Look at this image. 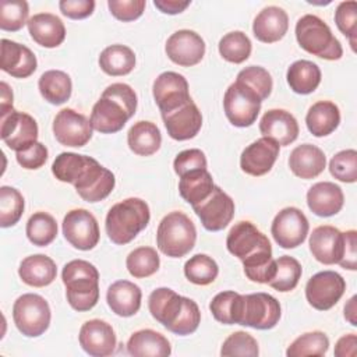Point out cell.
I'll return each instance as SVG.
<instances>
[{
	"mask_svg": "<svg viewBox=\"0 0 357 357\" xmlns=\"http://www.w3.org/2000/svg\"><path fill=\"white\" fill-rule=\"evenodd\" d=\"M227 251L237 257L244 266V273L251 282L269 283L276 273V259L268 237L251 222H237L226 238Z\"/></svg>",
	"mask_w": 357,
	"mask_h": 357,
	"instance_id": "cell-1",
	"label": "cell"
},
{
	"mask_svg": "<svg viewBox=\"0 0 357 357\" xmlns=\"http://www.w3.org/2000/svg\"><path fill=\"white\" fill-rule=\"evenodd\" d=\"M137 110V95L124 82L109 85L91 112V126L100 134L120 131Z\"/></svg>",
	"mask_w": 357,
	"mask_h": 357,
	"instance_id": "cell-2",
	"label": "cell"
},
{
	"mask_svg": "<svg viewBox=\"0 0 357 357\" xmlns=\"http://www.w3.org/2000/svg\"><path fill=\"white\" fill-rule=\"evenodd\" d=\"M149 219V206L144 199L132 197L117 202L106 215L107 237L117 245L128 244L148 226Z\"/></svg>",
	"mask_w": 357,
	"mask_h": 357,
	"instance_id": "cell-3",
	"label": "cell"
},
{
	"mask_svg": "<svg viewBox=\"0 0 357 357\" xmlns=\"http://www.w3.org/2000/svg\"><path fill=\"white\" fill-rule=\"evenodd\" d=\"M66 297L71 308L84 312L92 310L99 300V272L85 259L67 262L61 272Z\"/></svg>",
	"mask_w": 357,
	"mask_h": 357,
	"instance_id": "cell-4",
	"label": "cell"
},
{
	"mask_svg": "<svg viewBox=\"0 0 357 357\" xmlns=\"http://www.w3.org/2000/svg\"><path fill=\"white\" fill-rule=\"evenodd\" d=\"M280 304L268 293L237 294L233 308V324L259 331L272 329L280 319Z\"/></svg>",
	"mask_w": 357,
	"mask_h": 357,
	"instance_id": "cell-5",
	"label": "cell"
},
{
	"mask_svg": "<svg viewBox=\"0 0 357 357\" xmlns=\"http://www.w3.org/2000/svg\"><path fill=\"white\" fill-rule=\"evenodd\" d=\"M195 241L197 229L185 213L173 211L160 220L156 244L162 254L170 258H181L194 248Z\"/></svg>",
	"mask_w": 357,
	"mask_h": 357,
	"instance_id": "cell-6",
	"label": "cell"
},
{
	"mask_svg": "<svg viewBox=\"0 0 357 357\" xmlns=\"http://www.w3.org/2000/svg\"><path fill=\"white\" fill-rule=\"evenodd\" d=\"M296 39L301 49L325 60H339L343 56L340 42L319 17L305 14L296 24Z\"/></svg>",
	"mask_w": 357,
	"mask_h": 357,
	"instance_id": "cell-7",
	"label": "cell"
},
{
	"mask_svg": "<svg viewBox=\"0 0 357 357\" xmlns=\"http://www.w3.org/2000/svg\"><path fill=\"white\" fill-rule=\"evenodd\" d=\"M49 303L39 294L25 293L13 305V319L17 329L26 337L43 335L50 325Z\"/></svg>",
	"mask_w": 357,
	"mask_h": 357,
	"instance_id": "cell-8",
	"label": "cell"
},
{
	"mask_svg": "<svg viewBox=\"0 0 357 357\" xmlns=\"http://www.w3.org/2000/svg\"><path fill=\"white\" fill-rule=\"evenodd\" d=\"M223 109L227 120L236 127H250L255 123L261 99L247 85L234 81L225 92Z\"/></svg>",
	"mask_w": 357,
	"mask_h": 357,
	"instance_id": "cell-9",
	"label": "cell"
},
{
	"mask_svg": "<svg viewBox=\"0 0 357 357\" xmlns=\"http://www.w3.org/2000/svg\"><path fill=\"white\" fill-rule=\"evenodd\" d=\"M346 282L335 271H322L312 275L305 284V298L318 311L331 310L342 298Z\"/></svg>",
	"mask_w": 357,
	"mask_h": 357,
	"instance_id": "cell-10",
	"label": "cell"
},
{
	"mask_svg": "<svg viewBox=\"0 0 357 357\" xmlns=\"http://www.w3.org/2000/svg\"><path fill=\"white\" fill-rule=\"evenodd\" d=\"M64 238L77 250L89 251L99 243L100 231L96 218L86 209H71L63 219Z\"/></svg>",
	"mask_w": 357,
	"mask_h": 357,
	"instance_id": "cell-11",
	"label": "cell"
},
{
	"mask_svg": "<svg viewBox=\"0 0 357 357\" xmlns=\"http://www.w3.org/2000/svg\"><path fill=\"white\" fill-rule=\"evenodd\" d=\"M310 223L303 211L296 206L283 208L273 219L271 233L282 248H296L301 245L308 234Z\"/></svg>",
	"mask_w": 357,
	"mask_h": 357,
	"instance_id": "cell-12",
	"label": "cell"
},
{
	"mask_svg": "<svg viewBox=\"0 0 357 357\" xmlns=\"http://www.w3.org/2000/svg\"><path fill=\"white\" fill-rule=\"evenodd\" d=\"M0 137L10 149L25 151L38 139V124L28 113L13 109L1 116Z\"/></svg>",
	"mask_w": 357,
	"mask_h": 357,
	"instance_id": "cell-13",
	"label": "cell"
},
{
	"mask_svg": "<svg viewBox=\"0 0 357 357\" xmlns=\"http://www.w3.org/2000/svg\"><path fill=\"white\" fill-rule=\"evenodd\" d=\"M202 226L209 231L223 230L234 216V201L219 185L199 204L192 205Z\"/></svg>",
	"mask_w": 357,
	"mask_h": 357,
	"instance_id": "cell-14",
	"label": "cell"
},
{
	"mask_svg": "<svg viewBox=\"0 0 357 357\" xmlns=\"http://www.w3.org/2000/svg\"><path fill=\"white\" fill-rule=\"evenodd\" d=\"M91 121L74 109L60 110L53 120V134L59 144L71 148H81L92 138Z\"/></svg>",
	"mask_w": 357,
	"mask_h": 357,
	"instance_id": "cell-15",
	"label": "cell"
},
{
	"mask_svg": "<svg viewBox=\"0 0 357 357\" xmlns=\"http://www.w3.org/2000/svg\"><path fill=\"white\" fill-rule=\"evenodd\" d=\"M152 92L160 114H166L191 100L187 79L174 71L159 74L153 81Z\"/></svg>",
	"mask_w": 357,
	"mask_h": 357,
	"instance_id": "cell-16",
	"label": "cell"
},
{
	"mask_svg": "<svg viewBox=\"0 0 357 357\" xmlns=\"http://www.w3.org/2000/svg\"><path fill=\"white\" fill-rule=\"evenodd\" d=\"M165 52L174 64L191 67L204 59L205 42L197 32L180 29L167 38Z\"/></svg>",
	"mask_w": 357,
	"mask_h": 357,
	"instance_id": "cell-17",
	"label": "cell"
},
{
	"mask_svg": "<svg viewBox=\"0 0 357 357\" xmlns=\"http://www.w3.org/2000/svg\"><path fill=\"white\" fill-rule=\"evenodd\" d=\"M114 184V174L96 159H92L81 177L74 183V187L84 201L93 204L105 199L113 191Z\"/></svg>",
	"mask_w": 357,
	"mask_h": 357,
	"instance_id": "cell-18",
	"label": "cell"
},
{
	"mask_svg": "<svg viewBox=\"0 0 357 357\" xmlns=\"http://www.w3.org/2000/svg\"><path fill=\"white\" fill-rule=\"evenodd\" d=\"M79 346L92 357H106L114 353L117 339L110 324L102 319L86 321L78 335Z\"/></svg>",
	"mask_w": 357,
	"mask_h": 357,
	"instance_id": "cell-19",
	"label": "cell"
},
{
	"mask_svg": "<svg viewBox=\"0 0 357 357\" xmlns=\"http://www.w3.org/2000/svg\"><path fill=\"white\" fill-rule=\"evenodd\" d=\"M343 233L333 226H318L310 234V251L324 265L339 264L343 257Z\"/></svg>",
	"mask_w": 357,
	"mask_h": 357,
	"instance_id": "cell-20",
	"label": "cell"
},
{
	"mask_svg": "<svg viewBox=\"0 0 357 357\" xmlns=\"http://www.w3.org/2000/svg\"><path fill=\"white\" fill-rule=\"evenodd\" d=\"M162 119L167 134L176 141L194 138L202 127V114L192 99L183 106L162 114Z\"/></svg>",
	"mask_w": 357,
	"mask_h": 357,
	"instance_id": "cell-21",
	"label": "cell"
},
{
	"mask_svg": "<svg viewBox=\"0 0 357 357\" xmlns=\"http://www.w3.org/2000/svg\"><path fill=\"white\" fill-rule=\"evenodd\" d=\"M279 156V145L266 137L250 144L240 156V167L250 176H264L273 167Z\"/></svg>",
	"mask_w": 357,
	"mask_h": 357,
	"instance_id": "cell-22",
	"label": "cell"
},
{
	"mask_svg": "<svg viewBox=\"0 0 357 357\" xmlns=\"http://www.w3.org/2000/svg\"><path fill=\"white\" fill-rule=\"evenodd\" d=\"M259 131L262 137L273 139L279 146H286L297 139L300 128L296 117L290 112L271 109L262 116Z\"/></svg>",
	"mask_w": 357,
	"mask_h": 357,
	"instance_id": "cell-23",
	"label": "cell"
},
{
	"mask_svg": "<svg viewBox=\"0 0 357 357\" xmlns=\"http://www.w3.org/2000/svg\"><path fill=\"white\" fill-rule=\"evenodd\" d=\"M33 52L25 45L1 39V70L14 78H28L36 70Z\"/></svg>",
	"mask_w": 357,
	"mask_h": 357,
	"instance_id": "cell-24",
	"label": "cell"
},
{
	"mask_svg": "<svg viewBox=\"0 0 357 357\" xmlns=\"http://www.w3.org/2000/svg\"><path fill=\"white\" fill-rule=\"evenodd\" d=\"M343 202L342 188L331 181L315 183L307 191V205L317 216L329 218L336 215L343 208Z\"/></svg>",
	"mask_w": 357,
	"mask_h": 357,
	"instance_id": "cell-25",
	"label": "cell"
},
{
	"mask_svg": "<svg viewBox=\"0 0 357 357\" xmlns=\"http://www.w3.org/2000/svg\"><path fill=\"white\" fill-rule=\"evenodd\" d=\"M289 29L287 13L278 6L262 8L252 22L254 36L262 43H275L280 40Z\"/></svg>",
	"mask_w": 357,
	"mask_h": 357,
	"instance_id": "cell-26",
	"label": "cell"
},
{
	"mask_svg": "<svg viewBox=\"0 0 357 357\" xmlns=\"http://www.w3.org/2000/svg\"><path fill=\"white\" fill-rule=\"evenodd\" d=\"M26 25L33 42L43 47H57L66 39L64 22L52 13L35 14L29 18Z\"/></svg>",
	"mask_w": 357,
	"mask_h": 357,
	"instance_id": "cell-27",
	"label": "cell"
},
{
	"mask_svg": "<svg viewBox=\"0 0 357 357\" xmlns=\"http://www.w3.org/2000/svg\"><path fill=\"white\" fill-rule=\"evenodd\" d=\"M326 166V156L321 148L312 144L296 146L289 156V167L294 176L310 180L319 176Z\"/></svg>",
	"mask_w": 357,
	"mask_h": 357,
	"instance_id": "cell-28",
	"label": "cell"
},
{
	"mask_svg": "<svg viewBox=\"0 0 357 357\" xmlns=\"http://www.w3.org/2000/svg\"><path fill=\"white\" fill-rule=\"evenodd\" d=\"M142 291L139 286L130 280H117L112 283L106 293V301L110 310L119 317H132L141 307Z\"/></svg>",
	"mask_w": 357,
	"mask_h": 357,
	"instance_id": "cell-29",
	"label": "cell"
},
{
	"mask_svg": "<svg viewBox=\"0 0 357 357\" xmlns=\"http://www.w3.org/2000/svg\"><path fill=\"white\" fill-rule=\"evenodd\" d=\"M21 280L32 287L49 286L57 275L54 261L43 254H35L24 258L18 268Z\"/></svg>",
	"mask_w": 357,
	"mask_h": 357,
	"instance_id": "cell-30",
	"label": "cell"
},
{
	"mask_svg": "<svg viewBox=\"0 0 357 357\" xmlns=\"http://www.w3.org/2000/svg\"><path fill=\"white\" fill-rule=\"evenodd\" d=\"M148 308L151 315L169 329L183 308V296L169 287L155 289L149 294Z\"/></svg>",
	"mask_w": 357,
	"mask_h": 357,
	"instance_id": "cell-31",
	"label": "cell"
},
{
	"mask_svg": "<svg viewBox=\"0 0 357 357\" xmlns=\"http://www.w3.org/2000/svg\"><path fill=\"white\" fill-rule=\"evenodd\" d=\"M127 353L135 357H166L170 356L172 346L162 333L152 329H141L130 336Z\"/></svg>",
	"mask_w": 357,
	"mask_h": 357,
	"instance_id": "cell-32",
	"label": "cell"
},
{
	"mask_svg": "<svg viewBox=\"0 0 357 357\" xmlns=\"http://www.w3.org/2000/svg\"><path fill=\"white\" fill-rule=\"evenodd\" d=\"M340 123L339 107L331 100H319L314 103L305 116L308 131L314 137H326L332 134Z\"/></svg>",
	"mask_w": 357,
	"mask_h": 357,
	"instance_id": "cell-33",
	"label": "cell"
},
{
	"mask_svg": "<svg viewBox=\"0 0 357 357\" xmlns=\"http://www.w3.org/2000/svg\"><path fill=\"white\" fill-rule=\"evenodd\" d=\"M128 148L139 156H151L156 153L162 144V135L156 124L151 121H137L127 132Z\"/></svg>",
	"mask_w": 357,
	"mask_h": 357,
	"instance_id": "cell-34",
	"label": "cell"
},
{
	"mask_svg": "<svg viewBox=\"0 0 357 357\" xmlns=\"http://www.w3.org/2000/svg\"><path fill=\"white\" fill-rule=\"evenodd\" d=\"M286 79L293 92L308 95L321 84V70L310 60H297L287 68Z\"/></svg>",
	"mask_w": 357,
	"mask_h": 357,
	"instance_id": "cell-35",
	"label": "cell"
},
{
	"mask_svg": "<svg viewBox=\"0 0 357 357\" xmlns=\"http://www.w3.org/2000/svg\"><path fill=\"white\" fill-rule=\"evenodd\" d=\"M212 174L206 169H198L180 177L178 192L181 198L191 206L204 201L213 190Z\"/></svg>",
	"mask_w": 357,
	"mask_h": 357,
	"instance_id": "cell-36",
	"label": "cell"
},
{
	"mask_svg": "<svg viewBox=\"0 0 357 357\" xmlns=\"http://www.w3.org/2000/svg\"><path fill=\"white\" fill-rule=\"evenodd\" d=\"M99 67L112 77L130 74L135 67V53L126 45H112L102 50Z\"/></svg>",
	"mask_w": 357,
	"mask_h": 357,
	"instance_id": "cell-37",
	"label": "cell"
},
{
	"mask_svg": "<svg viewBox=\"0 0 357 357\" xmlns=\"http://www.w3.org/2000/svg\"><path fill=\"white\" fill-rule=\"evenodd\" d=\"M39 92L52 105H61L71 96L73 82L67 73L61 70L45 71L38 82Z\"/></svg>",
	"mask_w": 357,
	"mask_h": 357,
	"instance_id": "cell-38",
	"label": "cell"
},
{
	"mask_svg": "<svg viewBox=\"0 0 357 357\" xmlns=\"http://www.w3.org/2000/svg\"><path fill=\"white\" fill-rule=\"evenodd\" d=\"M93 158L74 153V152H61L56 156L53 165H52V173L59 181L70 183L74 185V183L81 177V174L85 172V169L89 166Z\"/></svg>",
	"mask_w": 357,
	"mask_h": 357,
	"instance_id": "cell-39",
	"label": "cell"
},
{
	"mask_svg": "<svg viewBox=\"0 0 357 357\" xmlns=\"http://www.w3.org/2000/svg\"><path fill=\"white\" fill-rule=\"evenodd\" d=\"M25 233L33 245L46 247L53 243L57 236V222L47 212H35L26 222Z\"/></svg>",
	"mask_w": 357,
	"mask_h": 357,
	"instance_id": "cell-40",
	"label": "cell"
},
{
	"mask_svg": "<svg viewBox=\"0 0 357 357\" xmlns=\"http://www.w3.org/2000/svg\"><path fill=\"white\" fill-rule=\"evenodd\" d=\"M126 265L131 276L137 279H144L158 272L160 259L155 248L138 247L128 254L126 259Z\"/></svg>",
	"mask_w": 357,
	"mask_h": 357,
	"instance_id": "cell-41",
	"label": "cell"
},
{
	"mask_svg": "<svg viewBox=\"0 0 357 357\" xmlns=\"http://www.w3.org/2000/svg\"><path fill=\"white\" fill-rule=\"evenodd\" d=\"M219 273L216 261L206 254H197L184 264L185 278L198 286H206L212 283Z\"/></svg>",
	"mask_w": 357,
	"mask_h": 357,
	"instance_id": "cell-42",
	"label": "cell"
},
{
	"mask_svg": "<svg viewBox=\"0 0 357 357\" xmlns=\"http://www.w3.org/2000/svg\"><path fill=\"white\" fill-rule=\"evenodd\" d=\"M301 273L303 269L300 262L293 257L283 255L276 259V273L268 284L278 291L286 293L297 286Z\"/></svg>",
	"mask_w": 357,
	"mask_h": 357,
	"instance_id": "cell-43",
	"label": "cell"
},
{
	"mask_svg": "<svg viewBox=\"0 0 357 357\" xmlns=\"http://www.w3.org/2000/svg\"><path fill=\"white\" fill-rule=\"evenodd\" d=\"M251 49L250 38L241 31L229 32L219 40V53L229 63L240 64L245 61L251 54Z\"/></svg>",
	"mask_w": 357,
	"mask_h": 357,
	"instance_id": "cell-44",
	"label": "cell"
},
{
	"mask_svg": "<svg viewBox=\"0 0 357 357\" xmlns=\"http://www.w3.org/2000/svg\"><path fill=\"white\" fill-rule=\"evenodd\" d=\"M329 349V339L321 331L307 332L291 342L286 350L289 357H304V356H324Z\"/></svg>",
	"mask_w": 357,
	"mask_h": 357,
	"instance_id": "cell-45",
	"label": "cell"
},
{
	"mask_svg": "<svg viewBox=\"0 0 357 357\" xmlns=\"http://www.w3.org/2000/svg\"><path fill=\"white\" fill-rule=\"evenodd\" d=\"M22 194L10 185L0 187V226L11 227L21 219L24 213Z\"/></svg>",
	"mask_w": 357,
	"mask_h": 357,
	"instance_id": "cell-46",
	"label": "cell"
},
{
	"mask_svg": "<svg viewBox=\"0 0 357 357\" xmlns=\"http://www.w3.org/2000/svg\"><path fill=\"white\" fill-rule=\"evenodd\" d=\"M29 7L25 0H3L0 3V28L15 32L28 24Z\"/></svg>",
	"mask_w": 357,
	"mask_h": 357,
	"instance_id": "cell-47",
	"label": "cell"
},
{
	"mask_svg": "<svg viewBox=\"0 0 357 357\" xmlns=\"http://www.w3.org/2000/svg\"><path fill=\"white\" fill-rule=\"evenodd\" d=\"M238 82L247 85L250 89H252L258 98L262 100H265L271 92H272V77L271 74L259 66H250L243 68L238 74H237V79Z\"/></svg>",
	"mask_w": 357,
	"mask_h": 357,
	"instance_id": "cell-48",
	"label": "cell"
},
{
	"mask_svg": "<svg viewBox=\"0 0 357 357\" xmlns=\"http://www.w3.org/2000/svg\"><path fill=\"white\" fill-rule=\"evenodd\" d=\"M331 174L343 183H354L357 180V152L344 149L337 152L329 162Z\"/></svg>",
	"mask_w": 357,
	"mask_h": 357,
	"instance_id": "cell-49",
	"label": "cell"
},
{
	"mask_svg": "<svg viewBox=\"0 0 357 357\" xmlns=\"http://www.w3.org/2000/svg\"><path fill=\"white\" fill-rule=\"evenodd\" d=\"M199 322H201V311L198 304L188 297H183V308L178 317L176 318V321L170 325L167 331L180 336H185V335L194 333L198 329Z\"/></svg>",
	"mask_w": 357,
	"mask_h": 357,
	"instance_id": "cell-50",
	"label": "cell"
},
{
	"mask_svg": "<svg viewBox=\"0 0 357 357\" xmlns=\"http://www.w3.org/2000/svg\"><path fill=\"white\" fill-rule=\"evenodd\" d=\"M259 354L258 342L247 332L237 331L226 337L222 344L220 356H250L257 357Z\"/></svg>",
	"mask_w": 357,
	"mask_h": 357,
	"instance_id": "cell-51",
	"label": "cell"
},
{
	"mask_svg": "<svg viewBox=\"0 0 357 357\" xmlns=\"http://www.w3.org/2000/svg\"><path fill=\"white\" fill-rule=\"evenodd\" d=\"M335 22L339 31L350 40L353 52H356V36H357V3L342 1L335 11Z\"/></svg>",
	"mask_w": 357,
	"mask_h": 357,
	"instance_id": "cell-52",
	"label": "cell"
},
{
	"mask_svg": "<svg viewBox=\"0 0 357 357\" xmlns=\"http://www.w3.org/2000/svg\"><path fill=\"white\" fill-rule=\"evenodd\" d=\"M237 294L238 293L233 290H227V291L218 293L212 298L209 304V310L218 322L225 325H233V308H234V301Z\"/></svg>",
	"mask_w": 357,
	"mask_h": 357,
	"instance_id": "cell-53",
	"label": "cell"
},
{
	"mask_svg": "<svg viewBox=\"0 0 357 357\" xmlns=\"http://www.w3.org/2000/svg\"><path fill=\"white\" fill-rule=\"evenodd\" d=\"M145 0H109L107 7L114 18L130 22L139 18L145 10Z\"/></svg>",
	"mask_w": 357,
	"mask_h": 357,
	"instance_id": "cell-54",
	"label": "cell"
},
{
	"mask_svg": "<svg viewBox=\"0 0 357 357\" xmlns=\"http://www.w3.org/2000/svg\"><path fill=\"white\" fill-rule=\"evenodd\" d=\"M206 158L205 153L201 149L192 148V149H185L181 151L173 162L174 172L177 173L178 177L184 176L188 172L198 170V169H206Z\"/></svg>",
	"mask_w": 357,
	"mask_h": 357,
	"instance_id": "cell-55",
	"label": "cell"
},
{
	"mask_svg": "<svg viewBox=\"0 0 357 357\" xmlns=\"http://www.w3.org/2000/svg\"><path fill=\"white\" fill-rule=\"evenodd\" d=\"M47 148L40 144V142H35L33 145H31L28 149L25 151H20L15 153V159L18 162L20 166H22L24 169L28 170H36L39 167H42L46 160H47Z\"/></svg>",
	"mask_w": 357,
	"mask_h": 357,
	"instance_id": "cell-56",
	"label": "cell"
},
{
	"mask_svg": "<svg viewBox=\"0 0 357 357\" xmlns=\"http://www.w3.org/2000/svg\"><path fill=\"white\" fill-rule=\"evenodd\" d=\"M63 15L71 20H84L89 17L95 10L93 0H61L59 3Z\"/></svg>",
	"mask_w": 357,
	"mask_h": 357,
	"instance_id": "cell-57",
	"label": "cell"
},
{
	"mask_svg": "<svg viewBox=\"0 0 357 357\" xmlns=\"http://www.w3.org/2000/svg\"><path fill=\"white\" fill-rule=\"evenodd\" d=\"M344 237V247H343V257L339 261V265L349 271L357 269V231L347 230L343 233Z\"/></svg>",
	"mask_w": 357,
	"mask_h": 357,
	"instance_id": "cell-58",
	"label": "cell"
},
{
	"mask_svg": "<svg viewBox=\"0 0 357 357\" xmlns=\"http://www.w3.org/2000/svg\"><path fill=\"white\" fill-rule=\"evenodd\" d=\"M357 353V336L356 333H349L342 336L335 344L336 357H354Z\"/></svg>",
	"mask_w": 357,
	"mask_h": 357,
	"instance_id": "cell-59",
	"label": "cell"
},
{
	"mask_svg": "<svg viewBox=\"0 0 357 357\" xmlns=\"http://www.w3.org/2000/svg\"><path fill=\"white\" fill-rule=\"evenodd\" d=\"M153 4L162 13L174 15V14L183 13L190 6V1L188 0L187 1H181V0H155Z\"/></svg>",
	"mask_w": 357,
	"mask_h": 357,
	"instance_id": "cell-60",
	"label": "cell"
},
{
	"mask_svg": "<svg viewBox=\"0 0 357 357\" xmlns=\"http://www.w3.org/2000/svg\"><path fill=\"white\" fill-rule=\"evenodd\" d=\"M0 89H1V107H0V114L4 116L8 112L13 110V91L8 86L7 82L1 81L0 82Z\"/></svg>",
	"mask_w": 357,
	"mask_h": 357,
	"instance_id": "cell-61",
	"label": "cell"
},
{
	"mask_svg": "<svg viewBox=\"0 0 357 357\" xmlns=\"http://www.w3.org/2000/svg\"><path fill=\"white\" fill-rule=\"evenodd\" d=\"M356 300L357 297L353 296L344 305V318L350 322V325L356 326L357 325V319H356V315H357V308H356Z\"/></svg>",
	"mask_w": 357,
	"mask_h": 357,
	"instance_id": "cell-62",
	"label": "cell"
}]
</instances>
